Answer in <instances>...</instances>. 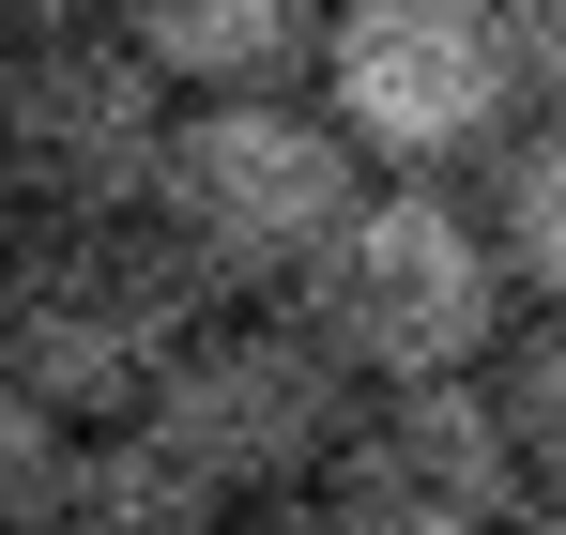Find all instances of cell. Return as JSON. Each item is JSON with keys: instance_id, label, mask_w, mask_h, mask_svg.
I'll return each mask as SVG.
<instances>
[{"instance_id": "6da1fadb", "label": "cell", "mask_w": 566, "mask_h": 535, "mask_svg": "<svg viewBox=\"0 0 566 535\" xmlns=\"http://www.w3.org/2000/svg\"><path fill=\"white\" fill-rule=\"evenodd\" d=\"M291 322L322 337V367L353 398H398V382H474L505 353L521 291H505V261H490L460 183H368L322 230V261L291 275Z\"/></svg>"}, {"instance_id": "7a4b0ae2", "label": "cell", "mask_w": 566, "mask_h": 535, "mask_svg": "<svg viewBox=\"0 0 566 535\" xmlns=\"http://www.w3.org/2000/svg\"><path fill=\"white\" fill-rule=\"evenodd\" d=\"M368 199V169L337 154V123L306 92H230V107H169V154L138 230L214 291V306H291V275L322 261V230Z\"/></svg>"}, {"instance_id": "3957f363", "label": "cell", "mask_w": 566, "mask_h": 535, "mask_svg": "<svg viewBox=\"0 0 566 535\" xmlns=\"http://www.w3.org/2000/svg\"><path fill=\"white\" fill-rule=\"evenodd\" d=\"M214 291H199L138 214H93V230H15V275H0V382L46 413V429H138V398L169 382Z\"/></svg>"}, {"instance_id": "277c9868", "label": "cell", "mask_w": 566, "mask_h": 535, "mask_svg": "<svg viewBox=\"0 0 566 535\" xmlns=\"http://www.w3.org/2000/svg\"><path fill=\"white\" fill-rule=\"evenodd\" d=\"M306 107L337 123V154L368 183H444L490 169L521 123V62H505V0H322L306 46Z\"/></svg>"}, {"instance_id": "5b68a950", "label": "cell", "mask_w": 566, "mask_h": 535, "mask_svg": "<svg viewBox=\"0 0 566 535\" xmlns=\"http://www.w3.org/2000/svg\"><path fill=\"white\" fill-rule=\"evenodd\" d=\"M353 429V382L322 367V337L291 322V306H214L169 382L138 398V444L185 459L214 505H291V490H322V459Z\"/></svg>"}, {"instance_id": "8992f818", "label": "cell", "mask_w": 566, "mask_h": 535, "mask_svg": "<svg viewBox=\"0 0 566 535\" xmlns=\"http://www.w3.org/2000/svg\"><path fill=\"white\" fill-rule=\"evenodd\" d=\"M169 154V92L123 31H62V46H15L0 62V214L15 230H93L138 214Z\"/></svg>"}, {"instance_id": "52a82bcc", "label": "cell", "mask_w": 566, "mask_h": 535, "mask_svg": "<svg viewBox=\"0 0 566 535\" xmlns=\"http://www.w3.org/2000/svg\"><path fill=\"white\" fill-rule=\"evenodd\" d=\"M521 444L474 382H398V398H353V429L322 459V521L337 535H505L521 521Z\"/></svg>"}, {"instance_id": "ba28073f", "label": "cell", "mask_w": 566, "mask_h": 535, "mask_svg": "<svg viewBox=\"0 0 566 535\" xmlns=\"http://www.w3.org/2000/svg\"><path fill=\"white\" fill-rule=\"evenodd\" d=\"M169 107H230V92H291L322 46V0H123L107 15Z\"/></svg>"}, {"instance_id": "9c48e42d", "label": "cell", "mask_w": 566, "mask_h": 535, "mask_svg": "<svg viewBox=\"0 0 566 535\" xmlns=\"http://www.w3.org/2000/svg\"><path fill=\"white\" fill-rule=\"evenodd\" d=\"M46 535H230V505L199 490L185 459H154L138 429H77V459H62V505H46Z\"/></svg>"}, {"instance_id": "30bf717a", "label": "cell", "mask_w": 566, "mask_h": 535, "mask_svg": "<svg viewBox=\"0 0 566 535\" xmlns=\"http://www.w3.org/2000/svg\"><path fill=\"white\" fill-rule=\"evenodd\" d=\"M474 230H490V261H505L521 306H566V107H521V123H505Z\"/></svg>"}, {"instance_id": "8fae6325", "label": "cell", "mask_w": 566, "mask_h": 535, "mask_svg": "<svg viewBox=\"0 0 566 535\" xmlns=\"http://www.w3.org/2000/svg\"><path fill=\"white\" fill-rule=\"evenodd\" d=\"M474 398L505 413L521 474H566V306H521V322H505V353L474 367Z\"/></svg>"}, {"instance_id": "7c38bea8", "label": "cell", "mask_w": 566, "mask_h": 535, "mask_svg": "<svg viewBox=\"0 0 566 535\" xmlns=\"http://www.w3.org/2000/svg\"><path fill=\"white\" fill-rule=\"evenodd\" d=\"M62 459H77V429H46V413L0 382V535H46V505H62Z\"/></svg>"}, {"instance_id": "4fadbf2b", "label": "cell", "mask_w": 566, "mask_h": 535, "mask_svg": "<svg viewBox=\"0 0 566 535\" xmlns=\"http://www.w3.org/2000/svg\"><path fill=\"white\" fill-rule=\"evenodd\" d=\"M505 62H521V107H566V0H505Z\"/></svg>"}, {"instance_id": "5bb4252c", "label": "cell", "mask_w": 566, "mask_h": 535, "mask_svg": "<svg viewBox=\"0 0 566 535\" xmlns=\"http://www.w3.org/2000/svg\"><path fill=\"white\" fill-rule=\"evenodd\" d=\"M123 0H0V46H62V31H107Z\"/></svg>"}, {"instance_id": "9a60e30c", "label": "cell", "mask_w": 566, "mask_h": 535, "mask_svg": "<svg viewBox=\"0 0 566 535\" xmlns=\"http://www.w3.org/2000/svg\"><path fill=\"white\" fill-rule=\"evenodd\" d=\"M230 535H337V521H322V505L291 490V505H230Z\"/></svg>"}, {"instance_id": "2e32d148", "label": "cell", "mask_w": 566, "mask_h": 535, "mask_svg": "<svg viewBox=\"0 0 566 535\" xmlns=\"http://www.w3.org/2000/svg\"><path fill=\"white\" fill-rule=\"evenodd\" d=\"M505 535H566V474H536V490H521V521Z\"/></svg>"}, {"instance_id": "e0dca14e", "label": "cell", "mask_w": 566, "mask_h": 535, "mask_svg": "<svg viewBox=\"0 0 566 535\" xmlns=\"http://www.w3.org/2000/svg\"><path fill=\"white\" fill-rule=\"evenodd\" d=\"M0 275H15V214H0Z\"/></svg>"}, {"instance_id": "ac0fdd59", "label": "cell", "mask_w": 566, "mask_h": 535, "mask_svg": "<svg viewBox=\"0 0 566 535\" xmlns=\"http://www.w3.org/2000/svg\"><path fill=\"white\" fill-rule=\"evenodd\" d=\"M0 62H15V46H0Z\"/></svg>"}]
</instances>
